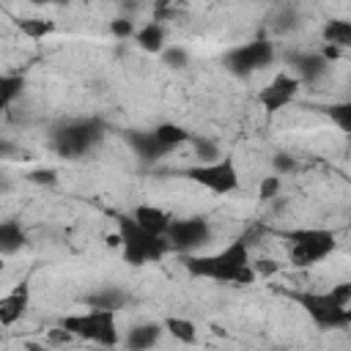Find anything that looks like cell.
I'll use <instances>...</instances> for the list:
<instances>
[{"mask_svg":"<svg viewBox=\"0 0 351 351\" xmlns=\"http://www.w3.org/2000/svg\"><path fill=\"white\" fill-rule=\"evenodd\" d=\"M184 269L192 277H206L217 282H233V285H252L258 277L250 263V244L244 239L230 241L225 250L211 252V255H181Z\"/></svg>","mask_w":351,"mask_h":351,"instance_id":"cell-1","label":"cell"},{"mask_svg":"<svg viewBox=\"0 0 351 351\" xmlns=\"http://www.w3.org/2000/svg\"><path fill=\"white\" fill-rule=\"evenodd\" d=\"M282 239L288 241L291 263L296 269L321 263L337 247V236L326 228H293V230H282Z\"/></svg>","mask_w":351,"mask_h":351,"instance_id":"cell-2","label":"cell"},{"mask_svg":"<svg viewBox=\"0 0 351 351\" xmlns=\"http://www.w3.org/2000/svg\"><path fill=\"white\" fill-rule=\"evenodd\" d=\"M118 241H121V250H123V261L132 263V266L159 261L170 250L165 236L143 230L132 217H118Z\"/></svg>","mask_w":351,"mask_h":351,"instance_id":"cell-3","label":"cell"},{"mask_svg":"<svg viewBox=\"0 0 351 351\" xmlns=\"http://www.w3.org/2000/svg\"><path fill=\"white\" fill-rule=\"evenodd\" d=\"M104 137V123L99 118H80L58 126L52 132V148L66 159H80L93 151Z\"/></svg>","mask_w":351,"mask_h":351,"instance_id":"cell-4","label":"cell"},{"mask_svg":"<svg viewBox=\"0 0 351 351\" xmlns=\"http://www.w3.org/2000/svg\"><path fill=\"white\" fill-rule=\"evenodd\" d=\"M63 329H69L74 337L99 343V346H115L118 343V326H115V310H96L90 307L88 313L66 315L60 318Z\"/></svg>","mask_w":351,"mask_h":351,"instance_id":"cell-5","label":"cell"},{"mask_svg":"<svg viewBox=\"0 0 351 351\" xmlns=\"http://www.w3.org/2000/svg\"><path fill=\"white\" fill-rule=\"evenodd\" d=\"M291 299H296L307 315L313 318L315 326L321 329H343L351 324V307H343L332 299V293H313V291H299V293H288Z\"/></svg>","mask_w":351,"mask_h":351,"instance_id":"cell-6","label":"cell"},{"mask_svg":"<svg viewBox=\"0 0 351 351\" xmlns=\"http://www.w3.org/2000/svg\"><path fill=\"white\" fill-rule=\"evenodd\" d=\"M184 178L206 186L214 195H225L233 192L239 186V173L233 165V156H217L214 162H200L184 170Z\"/></svg>","mask_w":351,"mask_h":351,"instance_id":"cell-7","label":"cell"},{"mask_svg":"<svg viewBox=\"0 0 351 351\" xmlns=\"http://www.w3.org/2000/svg\"><path fill=\"white\" fill-rule=\"evenodd\" d=\"M274 60V44L266 41V38H255L250 44H241V47H233L230 52H225V69L236 77H250L266 66H271Z\"/></svg>","mask_w":351,"mask_h":351,"instance_id":"cell-8","label":"cell"},{"mask_svg":"<svg viewBox=\"0 0 351 351\" xmlns=\"http://www.w3.org/2000/svg\"><path fill=\"white\" fill-rule=\"evenodd\" d=\"M165 239L170 244V250L189 255L197 252L200 247H206L211 241V225L206 217H186V219H170Z\"/></svg>","mask_w":351,"mask_h":351,"instance_id":"cell-9","label":"cell"},{"mask_svg":"<svg viewBox=\"0 0 351 351\" xmlns=\"http://www.w3.org/2000/svg\"><path fill=\"white\" fill-rule=\"evenodd\" d=\"M299 88H302V82L293 77V74H277L261 93H258V101L263 104V110L266 112H280L285 104H291L293 101V96L299 93Z\"/></svg>","mask_w":351,"mask_h":351,"instance_id":"cell-10","label":"cell"},{"mask_svg":"<svg viewBox=\"0 0 351 351\" xmlns=\"http://www.w3.org/2000/svg\"><path fill=\"white\" fill-rule=\"evenodd\" d=\"M285 60L293 69V77L307 85H315L329 71V60L321 52H291Z\"/></svg>","mask_w":351,"mask_h":351,"instance_id":"cell-11","label":"cell"},{"mask_svg":"<svg viewBox=\"0 0 351 351\" xmlns=\"http://www.w3.org/2000/svg\"><path fill=\"white\" fill-rule=\"evenodd\" d=\"M27 304H30V285L27 282H19L11 293L0 296V324L3 326H14L25 315Z\"/></svg>","mask_w":351,"mask_h":351,"instance_id":"cell-12","label":"cell"},{"mask_svg":"<svg viewBox=\"0 0 351 351\" xmlns=\"http://www.w3.org/2000/svg\"><path fill=\"white\" fill-rule=\"evenodd\" d=\"M126 143L134 148V154L143 159V162H156L167 154V148L154 137V132H140V129H132L126 132Z\"/></svg>","mask_w":351,"mask_h":351,"instance_id":"cell-13","label":"cell"},{"mask_svg":"<svg viewBox=\"0 0 351 351\" xmlns=\"http://www.w3.org/2000/svg\"><path fill=\"white\" fill-rule=\"evenodd\" d=\"M132 219H134L143 230L156 233V236H165V230H167V225H170V214H167L165 208H159V206H148V203L137 206V208L132 211Z\"/></svg>","mask_w":351,"mask_h":351,"instance_id":"cell-14","label":"cell"},{"mask_svg":"<svg viewBox=\"0 0 351 351\" xmlns=\"http://www.w3.org/2000/svg\"><path fill=\"white\" fill-rule=\"evenodd\" d=\"M126 302H129V293L126 291H121V288H101V291H96V293H88L85 296V304L88 307H96V310H121V307H126Z\"/></svg>","mask_w":351,"mask_h":351,"instance_id":"cell-15","label":"cell"},{"mask_svg":"<svg viewBox=\"0 0 351 351\" xmlns=\"http://www.w3.org/2000/svg\"><path fill=\"white\" fill-rule=\"evenodd\" d=\"M25 241H27V233L22 230L19 222H14V219H3L0 222V255L19 252L25 247Z\"/></svg>","mask_w":351,"mask_h":351,"instance_id":"cell-16","label":"cell"},{"mask_svg":"<svg viewBox=\"0 0 351 351\" xmlns=\"http://www.w3.org/2000/svg\"><path fill=\"white\" fill-rule=\"evenodd\" d=\"M159 337H162V326H159V324H137V326L129 329V335H126V346L134 348V351H143V348L156 346Z\"/></svg>","mask_w":351,"mask_h":351,"instance_id":"cell-17","label":"cell"},{"mask_svg":"<svg viewBox=\"0 0 351 351\" xmlns=\"http://www.w3.org/2000/svg\"><path fill=\"white\" fill-rule=\"evenodd\" d=\"M134 41L145 52H162V47H165V30H162L159 22H148L145 27H140L134 33Z\"/></svg>","mask_w":351,"mask_h":351,"instance_id":"cell-18","label":"cell"},{"mask_svg":"<svg viewBox=\"0 0 351 351\" xmlns=\"http://www.w3.org/2000/svg\"><path fill=\"white\" fill-rule=\"evenodd\" d=\"M326 44H337V47H351V22L346 19H329L321 30Z\"/></svg>","mask_w":351,"mask_h":351,"instance_id":"cell-19","label":"cell"},{"mask_svg":"<svg viewBox=\"0 0 351 351\" xmlns=\"http://www.w3.org/2000/svg\"><path fill=\"white\" fill-rule=\"evenodd\" d=\"M154 137H156L167 151H173L176 145H181V143L189 140V132H186L184 126H178V123H159V126L154 129Z\"/></svg>","mask_w":351,"mask_h":351,"instance_id":"cell-20","label":"cell"},{"mask_svg":"<svg viewBox=\"0 0 351 351\" xmlns=\"http://www.w3.org/2000/svg\"><path fill=\"white\" fill-rule=\"evenodd\" d=\"M25 90V77L19 74H0V110H5L16 96Z\"/></svg>","mask_w":351,"mask_h":351,"instance_id":"cell-21","label":"cell"},{"mask_svg":"<svg viewBox=\"0 0 351 351\" xmlns=\"http://www.w3.org/2000/svg\"><path fill=\"white\" fill-rule=\"evenodd\" d=\"M16 27L27 36V38H44L55 30V22L41 19V16H27V19H16Z\"/></svg>","mask_w":351,"mask_h":351,"instance_id":"cell-22","label":"cell"},{"mask_svg":"<svg viewBox=\"0 0 351 351\" xmlns=\"http://www.w3.org/2000/svg\"><path fill=\"white\" fill-rule=\"evenodd\" d=\"M165 329L176 337V340H181V343H195L197 340V329H195V324L192 321H186V318H167L165 321Z\"/></svg>","mask_w":351,"mask_h":351,"instance_id":"cell-23","label":"cell"},{"mask_svg":"<svg viewBox=\"0 0 351 351\" xmlns=\"http://www.w3.org/2000/svg\"><path fill=\"white\" fill-rule=\"evenodd\" d=\"M189 140H192L195 156H197L200 162H214V159L219 156V148H217L214 140H208V137H189Z\"/></svg>","mask_w":351,"mask_h":351,"instance_id":"cell-24","label":"cell"},{"mask_svg":"<svg viewBox=\"0 0 351 351\" xmlns=\"http://www.w3.org/2000/svg\"><path fill=\"white\" fill-rule=\"evenodd\" d=\"M326 112H329V118H332L343 132L351 129V104H329Z\"/></svg>","mask_w":351,"mask_h":351,"instance_id":"cell-25","label":"cell"},{"mask_svg":"<svg viewBox=\"0 0 351 351\" xmlns=\"http://www.w3.org/2000/svg\"><path fill=\"white\" fill-rule=\"evenodd\" d=\"M162 60H165L170 69H186V66H189V55H186V49H181V47L165 49V52H162Z\"/></svg>","mask_w":351,"mask_h":351,"instance_id":"cell-26","label":"cell"},{"mask_svg":"<svg viewBox=\"0 0 351 351\" xmlns=\"http://www.w3.org/2000/svg\"><path fill=\"white\" fill-rule=\"evenodd\" d=\"M277 192H280V176H266L261 181V186H258V197L261 200H271V197H277Z\"/></svg>","mask_w":351,"mask_h":351,"instance_id":"cell-27","label":"cell"},{"mask_svg":"<svg viewBox=\"0 0 351 351\" xmlns=\"http://www.w3.org/2000/svg\"><path fill=\"white\" fill-rule=\"evenodd\" d=\"M250 263H252V261H250ZM252 271H255V277H271V274L280 271V263L271 261V258H258V261L252 263Z\"/></svg>","mask_w":351,"mask_h":351,"instance_id":"cell-28","label":"cell"},{"mask_svg":"<svg viewBox=\"0 0 351 351\" xmlns=\"http://www.w3.org/2000/svg\"><path fill=\"white\" fill-rule=\"evenodd\" d=\"M277 30H296L299 27V16H296V11L293 8H282L280 14H277V25H274Z\"/></svg>","mask_w":351,"mask_h":351,"instance_id":"cell-29","label":"cell"},{"mask_svg":"<svg viewBox=\"0 0 351 351\" xmlns=\"http://www.w3.org/2000/svg\"><path fill=\"white\" fill-rule=\"evenodd\" d=\"M271 165H274V173L277 176H285V173H291V170H296V159L291 156V154H274V159H271Z\"/></svg>","mask_w":351,"mask_h":351,"instance_id":"cell-30","label":"cell"},{"mask_svg":"<svg viewBox=\"0 0 351 351\" xmlns=\"http://www.w3.org/2000/svg\"><path fill=\"white\" fill-rule=\"evenodd\" d=\"M27 178H30L33 184H55V181H58V173H55L52 167H38V170H30Z\"/></svg>","mask_w":351,"mask_h":351,"instance_id":"cell-31","label":"cell"},{"mask_svg":"<svg viewBox=\"0 0 351 351\" xmlns=\"http://www.w3.org/2000/svg\"><path fill=\"white\" fill-rule=\"evenodd\" d=\"M329 293H332V299H335L337 304H343V307L351 304V282H337Z\"/></svg>","mask_w":351,"mask_h":351,"instance_id":"cell-32","label":"cell"},{"mask_svg":"<svg viewBox=\"0 0 351 351\" xmlns=\"http://www.w3.org/2000/svg\"><path fill=\"white\" fill-rule=\"evenodd\" d=\"M110 30H112L115 38H132V36H134V25H132L129 19H115V22L110 25Z\"/></svg>","mask_w":351,"mask_h":351,"instance_id":"cell-33","label":"cell"},{"mask_svg":"<svg viewBox=\"0 0 351 351\" xmlns=\"http://www.w3.org/2000/svg\"><path fill=\"white\" fill-rule=\"evenodd\" d=\"M340 49H343V47H337V44H326V47L321 49V55H324L326 60H337V58H340Z\"/></svg>","mask_w":351,"mask_h":351,"instance_id":"cell-34","label":"cell"},{"mask_svg":"<svg viewBox=\"0 0 351 351\" xmlns=\"http://www.w3.org/2000/svg\"><path fill=\"white\" fill-rule=\"evenodd\" d=\"M16 154V148L11 145V143H5V140H0V156H14Z\"/></svg>","mask_w":351,"mask_h":351,"instance_id":"cell-35","label":"cell"},{"mask_svg":"<svg viewBox=\"0 0 351 351\" xmlns=\"http://www.w3.org/2000/svg\"><path fill=\"white\" fill-rule=\"evenodd\" d=\"M0 189H3V192L8 189V181H5V178H0Z\"/></svg>","mask_w":351,"mask_h":351,"instance_id":"cell-36","label":"cell"},{"mask_svg":"<svg viewBox=\"0 0 351 351\" xmlns=\"http://www.w3.org/2000/svg\"><path fill=\"white\" fill-rule=\"evenodd\" d=\"M30 3H36V5H47L49 0H30Z\"/></svg>","mask_w":351,"mask_h":351,"instance_id":"cell-37","label":"cell"},{"mask_svg":"<svg viewBox=\"0 0 351 351\" xmlns=\"http://www.w3.org/2000/svg\"><path fill=\"white\" fill-rule=\"evenodd\" d=\"M49 3H71V0H49Z\"/></svg>","mask_w":351,"mask_h":351,"instance_id":"cell-38","label":"cell"},{"mask_svg":"<svg viewBox=\"0 0 351 351\" xmlns=\"http://www.w3.org/2000/svg\"><path fill=\"white\" fill-rule=\"evenodd\" d=\"M0 269H3V261H0Z\"/></svg>","mask_w":351,"mask_h":351,"instance_id":"cell-39","label":"cell"}]
</instances>
